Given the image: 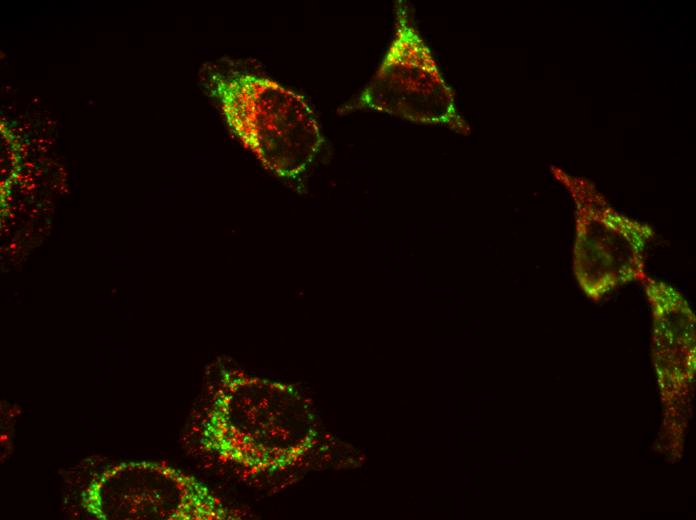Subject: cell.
I'll use <instances>...</instances> for the list:
<instances>
[{"instance_id":"cell-1","label":"cell","mask_w":696,"mask_h":520,"mask_svg":"<svg viewBox=\"0 0 696 520\" xmlns=\"http://www.w3.org/2000/svg\"><path fill=\"white\" fill-rule=\"evenodd\" d=\"M309 400L292 384L225 371L201 425L205 450L246 477L297 468L316 444Z\"/></svg>"},{"instance_id":"cell-2","label":"cell","mask_w":696,"mask_h":520,"mask_svg":"<svg viewBox=\"0 0 696 520\" xmlns=\"http://www.w3.org/2000/svg\"><path fill=\"white\" fill-rule=\"evenodd\" d=\"M208 88L233 134L276 176L296 179L319 153L320 125L296 92L241 69L212 72Z\"/></svg>"},{"instance_id":"cell-3","label":"cell","mask_w":696,"mask_h":520,"mask_svg":"<svg viewBox=\"0 0 696 520\" xmlns=\"http://www.w3.org/2000/svg\"><path fill=\"white\" fill-rule=\"evenodd\" d=\"M341 110L377 111L416 124L469 133L454 91L417 29L409 5L401 0L395 5L394 36L379 67L360 94Z\"/></svg>"},{"instance_id":"cell-4","label":"cell","mask_w":696,"mask_h":520,"mask_svg":"<svg viewBox=\"0 0 696 520\" xmlns=\"http://www.w3.org/2000/svg\"><path fill=\"white\" fill-rule=\"evenodd\" d=\"M552 172L575 203L572 270L586 297L598 302L619 286L642 282L653 228L613 209L588 180L556 167Z\"/></svg>"},{"instance_id":"cell-5","label":"cell","mask_w":696,"mask_h":520,"mask_svg":"<svg viewBox=\"0 0 696 520\" xmlns=\"http://www.w3.org/2000/svg\"><path fill=\"white\" fill-rule=\"evenodd\" d=\"M652 310V362L663 407L656 449L668 460L683 454L692 416L696 379V317L670 284L647 276L642 282Z\"/></svg>"}]
</instances>
